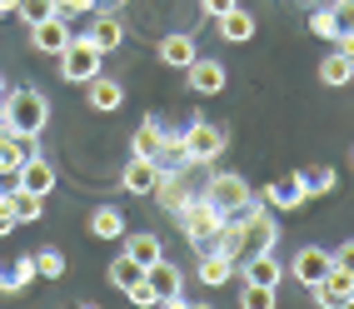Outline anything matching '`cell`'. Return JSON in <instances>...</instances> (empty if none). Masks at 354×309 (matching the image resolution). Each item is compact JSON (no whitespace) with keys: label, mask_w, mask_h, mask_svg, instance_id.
Segmentation results:
<instances>
[{"label":"cell","mask_w":354,"mask_h":309,"mask_svg":"<svg viewBox=\"0 0 354 309\" xmlns=\"http://www.w3.org/2000/svg\"><path fill=\"white\" fill-rule=\"evenodd\" d=\"M310 30H315L319 40H329V45H335V40H339V26H335V10H329V6H319V10L310 15Z\"/></svg>","instance_id":"f1b7e54d"},{"label":"cell","mask_w":354,"mask_h":309,"mask_svg":"<svg viewBox=\"0 0 354 309\" xmlns=\"http://www.w3.org/2000/svg\"><path fill=\"white\" fill-rule=\"evenodd\" d=\"M85 35L100 45V55H115V50L125 45V20L100 6V10H90V30H85Z\"/></svg>","instance_id":"7c38bea8"},{"label":"cell","mask_w":354,"mask_h":309,"mask_svg":"<svg viewBox=\"0 0 354 309\" xmlns=\"http://www.w3.org/2000/svg\"><path fill=\"white\" fill-rule=\"evenodd\" d=\"M225 150H230L225 125H215V120H190L185 125V155H190V165H215Z\"/></svg>","instance_id":"277c9868"},{"label":"cell","mask_w":354,"mask_h":309,"mask_svg":"<svg viewBox=\"0 0 354 309\" xmlns=\"http://www.w3.org/2000/svg\"><path fill=\"white\" fill-rule=\"evenodd\" d=\"M195 55H200V50H195V35H185V30H175V35L160 40V60L170 65V70H190Z\"/></svg>","instance_id":"7402d4cb"},{"label":"cell","mask_w":354,"mask_h":309,"mask_svg":"<svg viewBox=\"0 0 354 309\" xmlns=\"http://www.w3.org/2000/svg\"><path fill=\"white\" fill-rule=\"evenodd\" d=\"M6 90H10V80H6V75H0V100H6Z\"/></svg>","instance_id":"b9f144b4"},{"label":"cell","mask_w":354,"mask_h":309,"mask_svg":"<svg viewBox=\"0 0 354 309\" xmlns=\"http://www.w3.org/2000/svg\"><path fill=\"white\" fill-rule=\"evenodd\" d=\"M6 110H10L15 135H40L45 125H50V100H45L40 90H30V85L6 90Z\"/></svg>","instance_id":"7a4b0ae2"},{"label":"cell","mask_w":354,"mask_h":309,"mask_svg":"<svg viewBox=\"0 0 354 309\" xmlns=\"http://www.w3.org/2000/svg\"><path fill=\"white\" fill-rule=\"evenodd\" d=\"M160 145H165V120H160V115H145V120L135 125V135H130V155L155 160V155H160Z\"/></svg>","instance_id":"ffe728a7"},{"label":"cell","mask_w":354,"mask_h":309,"mask_svg":"<svg viewBox=\"0 0 354 309\" xmlns=\"http://www.w3.org/2000/svg\"><path fill=\"white\" fill-rule=\"evenodd\" d=\"M15 185H20V189H30V195H55L60 175H55V165L45 160V155H35V160H26V165H20Z\"/></svg>","instance_id":"2e32d148"},{"label":"cell","mask_w":354,"mask_h":309,"mask_svg":"<svg viewBox=\"0 0 354 309\" xmlns=\"http://www.w3.org/2000/svg\"><path fill=\"white\" fill-rule=\"evenodd\" d=\"M85 100H90V110H100V115H115L125 105V85L120 80H110V75H95V80H85Z\"/></svg>","instance_id":"ac0fdd59"},{"label":"cell","mask_w":354,"mask_h":309,"mask_svg":"<svg viewBox=\"0 0 354 309\" xmlns=\"http://www.w3.org/2000/svg\"><path fill=\"white\" fill-rule=\"evenodd\" d=\"M175 220H180V230H185V240H190V245H195L200 254L220 245V230H225V209H220L215 200H205V189H200V195H195L190 205L180 209Z\"/></svg>","instance_id":"6da1fadb"},{"label":"cell","mask_w":354,"mask_h":309,"mask_svg":"<svg viewBox=\"0 0 354 309\" xmlns=\"http://www.w3.org/2000/svg\"><path fill=\"white\" fill-rule=\"evenodd\" d=\"M240 304H245V309H274V290H259V284H245Z\"/></svg>","instance_id":"d6a6232c"},{"label":"cell","mask_w":354,"mask_h":309,"mask_svg":"<svg viewBox=\"0 0 354 309\" xmlns=\"http://www.w3.org/2000/svg\"><path fill=\"white\" fill-rule=\"evenodd\" d=\"M30 279H40V274H35V254H20L15 265H10V284H15V294H26V284H30Z\"/></svg>","instance_id":"4dcf8cb0"},{"label":"cell","mask_w":354,"mask_h":309,"mask_svg":"<svg viewBox=\"0 0 354 309\" xmlns=\"http://www.w3.org/2000/svg\"><path fill=\"white\" fill-rule=\"evenodd\" d=\"M155 185H160V165L145 155H130V165L120 170V189L140 200V195H155Z\"/></svg>","instance_id":"9a60e30c"},{"label":"cell","mask_w":354,"mask_h":309,"mask_svg":"<svg viewBox=\"0 0 354 309\" xmlns=\"http://www.w3.org/2000/svg\"><path fill=\"white\" fill-rule=\"evenodd\" d=\"M259 200H265V205L274 209V215H295V209H299L304 200H310V195H304V185H299V170H295V175H279V180H270Z\"/></svg>","instance_id":"8fae6325"},{"label":"cell","mask_w":354,"mask_h":309,"mask_svg":"<svg viewBox=\"0 0 354 309\" xmlns=\"http://www.w3.org/2000/svg\"><path fill=\"white\" fill-rule=\"evenodd\" d=\"M299 185H304L310 200H319V195H329V189L339 185V175L329 170V165H310V170H299Z\"/></svg>","instance_id":"d4e9b609"},{"label":"cell","mask_w":354,"mask_h":309,"mask_svg":"<svg viewBox=\"0 0 354 309\" xmlns=\"http://www.w3.org/2000/svg\"><path fill=\"white\" fill-rule=\"evenodd\" d=\"M15 6H20V0H0V20H6V15H15Z\"/></svg>","instance_id":"60d3db41"},{"label":"cell","mask_w":354,"mask_h":309,"mask_svg":"<svg viewBox=\"0 0 354 309\" xmlns=\"http://www.w3.org/2000/svg\"><path fill=\"white\" fill-rule=\"evenodd\" d=\"M335 50H339V55H344V60H349V65H354V30H349V35H339V40H335Z\"/></svg>","instance_id":"f35d334b"},{"label":"cell","mask_w":354,"mask_h":309,"mask_svg":"<svg viewBox=\"0 0 354 309\" xmlns=\"http://www.w3.org/2000/svg\"><path fill=\"white\" fill-rule=\"evenodd\" d=\"M319 80L339 90V85H349V80H354V65H349V60H344L339 50H329V55L319 60Z\"/></svg>","instance_id":"4316f807"},{"label":"cell","mask_w":354,"mask_h":309,"mask_svg":"<svg viewBox=\"0 0 354 309\" xmlns=\"http://www.w3.org/2000/svg\"><path fill=\"white\" fill-rule=\"evenodd\" d=\"M349 165H354V150H349Z\"/></svg>","instance_id":"ee69618b"},{"label":"cell","mask_w":354,"mask_h":309,"mask_svg":"<svg viewBox=\"0 0 354 309\" xmlns=\"http://www.w3.org/2000/svg\"><path fill=\"white\" fill-rule=\"evenodd\" d=\"M65 265H70V259H65L60 245H40V250H35V274H40V279H60Z\"/></svg>","instance_id":"484cf974"},{"label":"cell","mask_w":354,"mask_h":309,"mask_svg":"<svg viewBox=\"0 0 354 309\" xmlns=\"http://www.w3.org/2000/svg\"><path fill=\"white\" fill-rule=\"evenodd\" d=\"M234 270H240V259H230L225 250H205L200 254V279L209 284V290H225V284L234 279Z\"/></svg>","instance_id":"d6986e66"},{"label":"cell","mask_w":354,"mask_h":309,"mask_svg":"<svg viewBox=\"0 0 354 309\" xmlns=\"http://www.w3.org/2000/svg\"><path fill=\"white\" fill-rule=\"evenodd\" d=\"M145 284H150V290H155V299L165 304V309H185V304H190V299H185V274L170 265V259H155V265L145 270Z\"/></svg>","instance_id":"8992f818"},{"label":"cell","mask_w":354,"mask_h":309,"mask_svg":"<svg viewBox=\"0 0 354 309\" xmlns=\"http://www.w3.org/2000/svg\"><path fill=\"white\" fill-rule=\"evenodd\" d=\"M20 230V215H15V195L6 189V195H0V240H6V234H15Z\"/></svg>","instance_id":"1f68e13d"},{"label":"cell","mask_w":354,"mask_h":309,"mask_svg":"<svg viewBox=\"0 0 354 309\" xmlns=\"http://www.w3.org/2000/svg\"><path fill=\"white\" fill-rule=\"evenodd\" d=\"M185 85H190V95L209 100V95H220V90L230 85V70H225V60H215V55H195L190 70H185Z\"/></svg>","instance_id":"52a82bcc"},{"label":"cell","mask_w":354,"mask_h":309,"mask_svg":"<svg viewBox=\"0 0 354 309\" xmlns=\"http://www.w3.org/2000/svg\"><path fill=\"white\" fill-rule=\"evenodd\" d=\"M10 195H15V215H20V225L45 220V195H30V189H20V185H10Z\"/></svg>","instance_id":"83f0119b"},{"label":"cell","mask_w":354,"mask_h":309,"mask_svg":"<svg viewBox=\"0 0 354 309\" xmlns=\"http://www.w3.org/2000/svg\"><path fill=\"white\" fill-rule=\"evenodd\" d=\"M205 200H215L225 215H240L245 205H254V189L245 185V175L220 170V175H209V180H205Z\"/></svg>","instance_id":"5b68a950"},{"label":"cell","mask_w":354,"mask_h":309,"mask_svg":"<svg viewBox=\"0 0 354 309\" xmlns=\"http://www.w3.org/2000/svg\"><path fill=\"white\" fill-rule=\"evenodd\" d=\"M90 10H100V0H55V15H90Z\"/></svg>","instance_id":"836d02e7"},{"label":"cell","mask_w":354,"mask_h":309,"mask_svg":"<svg viewBox=\"0 0 354 309\" xmlns=\"http://www.w3.org/2000/svg\"><path fill=\"white\" fill-rule=\"evenodd\" d=\"M70 35H75V30H70L65 15H45V20L30 26V50L35 55H60L65 45H70Z\"/></svg>","instance_id":"30bf717a"},{"label":"cell","mask_w":354,"mask_h":309,"mask_svg":"<svg viewBox=\"0 0 354 309\" xmlns=\"http://www.w3.org/2000/svg\"><path fill=\"white\" fill-rule=\"evenodd\" d=\"M329 270H335V254L319 250V245H304V250L290 259V270H285V274H290L295 284H304V290H315V284H319Z\"/></svg>","instance_id":"ba28073f"},{"label":"cell","mask_w":354,"mask_h":309,"mask_svg":"<svg viewBox=\"0 0 354 309\" xmlns=\"http://www.w3.org/2000/svg\"><path fill=\"white\" fill-rule=\"evenodd\" d=\"M55 60H60V80L65 85H85V80L100 75V60L105 55H100V45L90 40V35H70V45H65Z\"/></svg>","instance_id":"3957f363"},{"label":"cell","mask_w":354,"mask_h":309,"mask_svg":"<svg viewBox=\"0 0 354 309\" xmlns=\"http://www.w3.org/2000/svg\"><path fill=\"white\" fill-rule=\"evenodd\" d=\"M329 10H335V26H339V35H349V30H354V0H335Z\"/></svg>","instance_id":"e575fe53"},{"label":"cell","mask_w":354,"mask_h":309,"mask_svg":"<svg viewBox=\"0 0 354 309\" xmlns=\"http://www.w3.org/2000/svg\"><path fill=\"white\" fill-rule=\"evenodd\" d=\"M6 189H10V180H6V175H0V195H6Z\"/></svg>","instance_id":"7bdbcfd3"},{"label":"cell","mask_w":354,"mask_h":309,"mask_svg":"<svg viewBox=\"0 0 354 309\" xmlns=\"http://www.w3.org/2000/svg\"><path fill=\"white\" fill-rule=\"evenodd\" d=\"M0 294H15V284H10V270L0 265Z\"/></svg>","instance_id":"ab89813d"},{"label":"cell","mask_w":354,"mask_h":309,"mask_svg":"<svg viewBox=\"0 0 354 309\" xmlns=\"http://www.w3.org/2000/svg\"><path fill=\"white\" fill-rule=\"evenodd\" d=\"M125 299H130V304H140V309H150V304H160V299H155V290H150L145 279H140L135 290H125Z\"/></svg>","instance_id":"d590c367"},{"label":"cell","mask_w":354,"mask_h":309,"mask_svg":"<svg viewBox=\"0 0 354 309\" xmlns=\"http://www.w3.org/2000/svg\"><path fill=\"white\" fill-rule=\"evenodd\" d=\"M105 279H110V284H115V290H120V294H125V290H135V284H140V279H145V265H140V259H135V254H125V250H120V254H115V259H110V270H105Z\"/></svg>","instance_id":"603a6c76"},{"label":"cell","mask_w":354,"mask_h":309,"mask_svg":"<svg viewBox=\"0 0 354 309\" xmlns=\"http://www.w3.org/2000/svg\"><path fill=\"white\" fill-rule=\"evenodd\" d=\"M15 15L26 20V30H30L35 20H45V15H55V0H20V6H15Z\"/></svg>","instance_id":"f546056e"},{"label":"cell","mask_w":354,"mask_h":309,"mask_svg":"<svg viewBox=\"0 0 354 309\" xmlns=\"http://www.w3.org/2000/svg\"><path fill=\"white\" fill-rule=\"evenodd\" d=\"M125 254H135L140 265L150 270L155 259L165 254V245H160V234H150V230H140V234H130V230H125Z\"/></svg>","instance_id":"cb8c5ba5"},{"label":"cell","mask_w":354,"mask_h":309,"mask_svg":"<svg viewBox=\"0 0 354 309\" xmlns=\"http://www.w3.org/2000/svg\"><path fill=\"white\" fill-rule=\"evenodd\" d=\"M329 254H335V265H339L344 274H354V240H344L339 250H329Z\"/></svg>","instance_id":"8d00e7d4"},{"label":"cell","mask_w":354,"mask_h":309,"mask_svg":"<svg viewBox=\"0 0 354 309\" xmlns=\"http://www.w3.org/2000/svg\"><path fill=\"white\" fill-rule=\"evenodd\" d=\"M234 274H240L245 284H259V290H279V279H285V265L274 259V250H259V254H245Z\"/></svg>","instance_id":"9c48e42d"},{"label":"cell","mask_w":354,"mask_h":309,"mask_svg":"<svg viewBox=\"0 0 354 309\" xmlns=\"http://www.w3.org/2000/svg\"><path fill=\"white\" fill-rule=\"evenodd\" d=\"M234 6H240V0H200V10H205L209 20H215V15H225V10H234Z\"/></svg>","instance_id":"74e56055"},{"label":"cell","mask_w":354,"mask_h":309,"mask_svg":"<svg viewBox=\"0 0 354 309\" xmlns=\"http://www.w3.org/2000/svg\"><path fill=\"white\" fill-rule=\"evenodd\" d=\"M215 30H220L225 45H250V40L259 35V15L245 10V6H234V10H225V15H215Z\"/></svg>","instance_id":"4fadbf2b"},{"label":"cell","mask_w":354,"mask_h":309,"mask_svg":"<svg viewBox=\"0 0 354 309\" xmlns=\"http://www.w3.org/2000/svg\"><path fill=\"white\" fill-rule=\"evenodd\" d=\"M85 230L95 234V240H125L130 225H125V215L115 205H95V209H90V220H85Z\"/></svg>","instance_id":"44dd1931"},{"label":"cell","mask_w":354,"mask_h":309,"mask_svg":"<svg viewBox=\"0 0 354 309\" xmlns=\"http://www.w3.org/2000/svg\"><path fill=\"white\" fill-rule=\"evenodd\" d=\"M349 304H354V294H349Z\"/></svg>","instance_id":"f6af8a7d"},{"label":"cell","mask_w":354,"mask_h":309,"mask_svg":"<svg viewBox=\"0 0 354 309\" xmlns=\"http://www.w3.org/2000/svg\"><path fill=\"white\" fill-rule=\"evenodd\" d=\"M195 195H200V189L190 185V175H185V170H170V175H160V185H155V200L165 205V215H180V209L190 205Z\"/></svg>","instance_id":"5bb4252c"},{"label":"cell","mask_w":354,"mask_h":309,"mask_svg":"<svg viewBox=\"0 0 354 309\" xmlns=\"http://www.w3.org/2000/svg\"><path fill=\"white\" fill-rule=\"evenodd\" d=\"M349 294H354V274H344L339 265L315 284V304L319 309H339V304H349Z\"/></svg>","instance_id":"e0dca14e"}]
</instances>
